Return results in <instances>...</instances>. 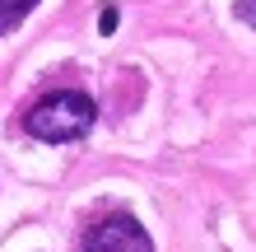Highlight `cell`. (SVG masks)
I'll use <instances>...</instances> for the list:
<instances>
[{"mask_svg":"<svg viewBox=\"0 0 256 252\" xmlns=\"http://www.w3.org/2000/svg\"><path fill=\"white\" fill-rule=\"evenodd\" d=\"M94 117H98V108H94L88 94H80V89H56V94L38 98L24 112V126H28V136H38L47 145H66V140L88 136Z\"/></svg>","mask_w":256,"mask_h":252,"instance_id":"1","label":"cell"},{"mask_svg":"<svg viewBox=\"0 0 256 252\" xmlns=\"http://www.w3.org/2000/svg\"><path fill=\"white\" fill-rule=\"evenodd\" d=\"M84 252H154V238H149L130 215H108L102 224L88 229Z\"/></svg>","mask_w":256,"mask_h":252,"instance_id":"2","label":"cell"},{"mask_svg":"<svg viewBox=\"0 0 256 252\" xmlns=\"http://www.w3.org/2000/svg\"><path fill=\"white\" fill-rule=\"evenodd\" d=\"M38 0H0V33H10V28H19L28 14H33Z\"/></svg>","mask_w":256,"mask_h":252,"instance_id":"3","label":"cell"},{"mask_svg":"<svg viewBox=\"0 0 256 252\" xmlns=\"http://www.w3.org/2000/svg\"><path fill=\"white\" fill-rule=\"evenodd\" d=\"M238 14H242V19L256 28V0H238Z\"/></svg>","mask_w":256,"mask_h":252,"instance_id":"4","label":"cell"},{"mask_svg":"<svg viewBox=\"0 0 256 252\" xmlns=\"http://www.w3.org/2000/svg\"><path fill=\"white\" fill-rule=\"evenodd\" d=\"M98 28H102V33H112V28H116V10H102V19H98Z\"/></svg>","mask_w":256,"mask_h":252,"instance_id":"5","label":"cell"}]
</instances>
